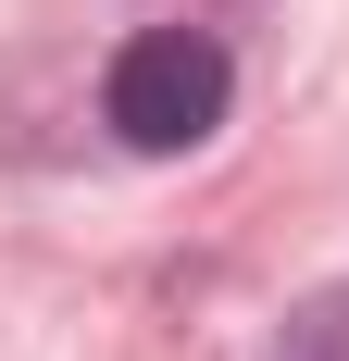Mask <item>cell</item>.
Segmentation results:
<instances>
[{
	"instance_id": "6da1fadb",
	"label": "cell",
	"mask_w": 349,
	"mask_h": 361,
	"mask_svg": "<svg viewBox=\"0 0 349 361\" xmlns=\"http://www.w3.org/2000/svg\"><path fill=\"white\" fill-rule=\"evenodd\" d=\"M225 112H237V50L212 25H138L112 50V75H100V125L125 149H150V162L200 149Z\"/></svg>"
},
{
	"instance_id": "7a4b0ae2",
	"label": "cell",
	"mask_w": 349,
	"mask_h": 361,
	"mask_svg": "<svg viewBox=\"0 0 349 361\" xmlns=\"http://www.w3.org/2000/svg\"><path fill=\"white\" fill-rule=\"evenodd\" d=\"M262 361H349V274H324V287L287 299V324H275Z\"/></svg>"
}]
</instances>
